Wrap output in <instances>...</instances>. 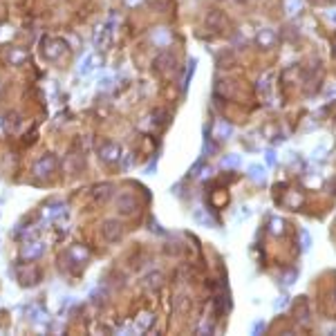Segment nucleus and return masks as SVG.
Masks as SVG:
<instances>
[{
	"mask_svg": "<svg viewBox=\"0 0 336 336\" xmlns=\"http://www.w3.org/2000/svg\"><path fill=\"white\" fill-rule=\"evenodd\" d=\"M14 273H16V278H18V283L25 285V287H30V285H36L38 280H41V271H38V267H34L30 260L25 262L22 258H20L18 265H16Z\"/></svg>",
	"mask_w": 336,
	"mask_h": 336,
	"instance_id": "obj_1",
	"label": "nucleus"
},
{
	"mask_svg": "<svg viewBox=\"0 0 336 336\" xmlns=\"http://www.w3.org/2000/svg\"><path fill=\"white\" fill-rule=\"evenodd\" d=\"M56 166H59V159H56V155H54V153H45L41 159L34 164L32 173H34V177H47V175H52V173L56 171Z\"/></svg>",
	"mask_w": 336,
	"mask_h": 336,
	"instance_id": "obj_2",
	"label": "nucleus"
},
{
	"mask_svg": "<svg viewBox=\"0 0 336 336\" xmlns=\"http://www.w3.org/2000/svg\"><path fill=\"white\" fill-rule=\"evenodd\" d=\"M101 233H103V238L108 240V242H119V240L123 238V227L119 220H103V224H101Z\"/></svg>",
	"mask_w": 336,
	"mask_h": 336,
	"instance_id": "obj_3",
	"label": "nucleus"
},
{
	"mask_svg": "<svg viewBox=\"0 0 336 336\" xmlns=\"http://www.w3.org/2000/svg\"><path fill=\"white\" fill-rule=\"evenodd\" d=\"M139 209V200L134 198L130 193H121L119 198H117V211L121 213V215H134Z\"/></svg>",
	"mask_w": 336,
	"mask_h": 336,
	"instance_id": "obj_4",
	"label": "nucleus"
},
{
	"mask_svg": "<svg viewBox=\"0 0 336 336\" xmlns=\"http://www.w3.org/2000/svg\"><path fill=\"white\" fill-rule=\"evenodd\" d=\"M45 254V242H41V240H34V242H25L20 249V258L22 260H38Z\"/></svg>",
	"mask_w": 336,
	"mask_h": 336,
	"instance_id": "obj_5",
	"label": "nucleus"
},
{
	"mask_svg": "<svg viewBox=\"0 0 336 336\" xmlns=\"http://www.w3.org/2000/svg\"><path fill=\"white\" fill-rule=\"evenodd\" d=\"M99 157L105 161V164H112V161H117L119 159V155H121V148L117 146L115 142H103V146H101V150H99Z\"/></svg>",
	"mask_w": 336,
	"mask_h": 336,
	"instance_id": "obj_6",
	"label": "nucleus"
},
{
	"mask_svg": "<svg viewBox=\"0 0 336 336\" xmlns=\"http://www.w3.org/2000/svg\"><path fill=\"white\" fill-rule=\"evenodd\" d=\"M173 65H175V54H173V52L164 49V52L157 54V59H155V67H157L159 72H168V70H173Z\"/></svg>",
	"mask_w": 336,
	"mask_h": 336,
	"instance_id": "obj_7",
	"label": "nucleus"
},
{
	"mask_svg": "<svg viewBox=\"0 0 336 336\" xmlns=\"http://www.w3.org/2000/svg\"><path fill=\"white\" fill-rule=\"evenodd\" d=\"M45 220H56V217H63L65 215V204L63 202H54V204H47L43 209Z\"/></svg>",
	"mask_w": 336,
	"mask_h": 336,
	"instance_id": "obj_8",
	"label": "nucleus"
},
{
	"mask_svg": "<svg viewBox=\"0 0 336 336\" xmlns=\"http://www.w3.org/2000/svg\"><path fill=\"white\" fill-rule=\"evenodd\" d=\"M171 41H173V36H171V32H168L166 27H159V30L153 32V43L157 45V47H168Z\"/></svg>",
	"mask_w": 336,
	"mask_h": 336,
	"instance_id": "obj_9",
	"label": "nucleus"
},
{
	"mask_svg": "<svg viewBox=\"0 0 336 336\" xmlns=\"http://www.w3.org/2000/svg\"><path fill=\"white\" fill-rule=\"evenodd\" d=\"M20 128V117L16 115V112H7V117L3 119V130L5 132H16Z\"/></svg>",
	"mask_w": 336,
	"mask_h": 336,
	"instance_id": "obj_10",
	"label": "nucleus"
},
{
	"mask_svg": "<svg viewBox=\"0 0 336 336\" xmlns=\"http://www.w3.org/2000/svg\"><path fill=\"white\" fill-rule=\"evenodd\" d=\"M256 43H258V47H273V43H276V34H273L271 30H262L256 36Z\"/></svg>",
	"mask_w": 336,
	"mask_h": 336,
	"instance_id": "obj_11",
	"label": "nucleus"
},
{
	"mask_svg": "<svg viewBox=\"0 0 336 336\" xmlns=\"http://www.w3.org/2000/svg\"><path fill=\"white\" fill-rule=\"evenodd\" d=\"M92 195H94V200L99 202V204H105L110 198H112V186L110 184H103V186H97L92 190Z\"/></svg>",
	"mask_w": 336,
	"mask_h": 336,
	"instance_id": "obj_12",
	"label": "nucleus"
},
{
	"mask_svg": "<svg viewBox=\"0 0 336 336\" xmlns=\"http://www.w3.org/2000/svg\"><path fill=\"white\" fill-rule=\"evenodd\" d=\"M94 63H97V59H94V54H88L86 59L81 61V65H78V74H81V76H88V74H92V70H94Z\"/></svg>",
	"mask_w": 336,
	"mask_h": 336,
	"instance_id": "obj_13",
	"label": "nucleus"
},
{
	"mask_svg": "<svg viewBox=\"0 0 336 336\" xmlns=\"http://www.w3.org/2000/svg\"><path fill=\"white\" fill-rule=\"evenodd\" d=\"M63 41H47V49H45V54L49 56V59H59L61 54H63Z\"/></svg>",
	"mask_w": 336,
	"mask_h": 336,
	"instance_id": "obj_14",
	"label": "nucleus"
},
{
	"mask_svg": "<svg viewBox=\"0 0 336 336\" xmlns=\"http://www.w3.org/2000/svg\"><path fill=\"white\" fill-rule=\"evenodd\" d=\"M249 177L254 179L256 184H262L267 179V173H265V166H258V164H254V166H249Z\"/></svg>",
	"mask_w": 336,
	"mask_h": 336,
	"instance_id": "obj_15",
	"label": "nucleus"
},
{
	"mask_svg": "<svg viewBox=\"0 0 336 336\" xmlns=\"http://www.w3.org/2000/svg\"><path fill=\"white\" fill-rule=\"evenodd\" d=\"M153 321H155L153 314H150V312H144L142 316L137 318V329H139V332H144V329H148L150 325H153Z\"/></svg>",
	"mask_w": 336,
	"mask_h": 336,
	"instance_id": "obj_16",
	"label": "nucleus"
},
{
	"mask_svg": "<svg viewBox=\"0 0 336 336\" xmlns=\"http://www.w3.org/2000/svg\"><path fill=\"white\" fill-rule=\"evenodd\" d=\"M108 27H97V34H94V45H97V47H103L105 45V41H108Z\"/></svg>",
	"mask_w": 336,
	"mask_h": 336,
	"instance_id": "obj_17",
	"label": "nucleus"
},
{
	"mask_svg": "<svg viewBox=\"0 0 336 336\" xmlns=\"http://www.w3.org/2000/svg\"><path fill=\"white\" fill-rule=\"evenodd\" d=\"M231 132H233V128L229 126L227 121H220V123H217V130H215V137H217V139H229V134H231Z\"/></svg>",
	"mask_w": 336,
	"mask_h": 336,
	"instance_id": "obj_18",
	"label": "nucleus"
},
{
	"mask_svg": "<svg viewBox=\"0 0 336 336\" xmlns=\"http://www.w3.org/2000/svg\"><path fill=\"white\" fill-rule=\"evenodd\" d=\"M146 285H148V287H153V289L159 287V285H161V273L159 271H153L148 278H146Z\"/></svg>",
	"mask_w": 336,
	"mask_h": 336,
	"instance_id": "obj_19",
	"label": "nucleus"
},
{
	"mask_svg": "<svg viewBox=\"0 0 336 336\" xmlns=\"http://www.w3.org/2000/svg\"><path fill=\"white\" fill-rule=\"evenodd\" d=\"M193 72H195V61H190L188 63V70H186V76H184V83H182V90L186 92V88H188V83H190V76H193Z\"/></svg>",
	"mask_w": 336,
	"mask_h": 336,
	"instance_id": "obj_20",
	"label": "nucleus"
},
{
	"mask_svg": "<svg viewBox=\"0 0 336 336\" xmlns=\"http://www.w3.org/2000/svg\"><path fill=\"white\" fill-rule=\"evenodd\" d=\"M148 5H150L153 9H157V11H166L171 3H168V0H148Z\"/></svg>",
	"mask_w": 336,
	"mask_h": 336,
	"instance_id": "obj_21",
	"label": "nucleus"
},
{
	"mask_svg": "<svg viewBox=\"0 0 336 336\" xmlns=\"http://www.w3.org/2000/svg\"><path fill=\"white\" fill-rule=\"evenodd\" d=\"M300 235H302V251H310V249H312L310 231H307V229H300Z\"/></svg>",
	"mask_w": 336,
	"mask_h": 336,
	"instance_id": "obj_22",
	"label": "nucleus"
},
{
	"mask_svg": "<svg viewBox=\"0 0 336 336\" xmlns=\"http://www.w3.org/2000/svg\"><path fill=\"white\" fill-rule=\"evenodd\" d=\"M238 164H240V157H238V155L224 157V161H222V166H224V168H229V166H231V168H235V166H238Z\"/></svg>",
	"mask_w": 336,
	"mask_h": 336,
	"instance_id": "obj_23",
	"label": "nucleus"
},
{
	"mask_svg": "<svg viewBox=\"0 0 336 336\" xmlns=\"http://www.w3.org/2000/svg\"><path fill=\"white\" fill-rule=\"evenodd\" d=\"M9 61H11V63H22V61H25V52H11Z\"/></svg>",
	"mask_w": 336,
	"mask_h": 336,
	"instance_id": "obj_24",
	"label": "nucleus"
},
{
	"mask_svg": "<svg viewBox=\"0 0 336 336\" xmlns=\"http://www.w3.org/2000/svg\"><path fill=\"white\" fill-rule=\"evenodd\" d=\"M283 229H285V224L280 222V220H271V233H283Z\"/></svg>",
	"mask_w": 336,
	"mask_h": 336,
	"instance_id": "obj_25",
	"label": "nucleus"
},
{
	"mask_svg": "<svg viewBox=\"0 0 336 336\" xmlns=\"http://www.w3.org/2000/svg\"><path fill=\"white\" fill-rule=\"evenodd\" d=\"M287 302H289L287 296H280V300H276V305H273V307H276V312H280L283 307H287Z\"/></svg>",
	"mask_w": 336,
	"mask_h": 336,
	"instance_id": "obj_26",
	"label": "nucleus"
},
{
	"mask_svg": "<svg viewBox=\"0 0 336 336\" xmlns=\"http://www.w3.org/2000/svg\"><path fill=\"white\" fill-rule=\"evenodd\" d=\"M267 164L269 166L276 164V153H273V150H267Z\"/></svg>",
	"mask_w": 336,
	"mask_h": 336,
	"instance_id": "obj_27",
	"label": "nucleus"
},
{
	"mask_svg": "<svg viewBox=\"0 0 336 336\" xmlns=\"http://www.w3.org/2000/svg\"><path fill=\"white\" fill-rule=\"evenodd\" d=\"M262 327H265V323H262V321H260V323H256V327H254V332L258 334V332H260V329H262Z\"/></svg>",
	"mask_w": 336,
	"mask_h": 336,
	"instance_id": "obj_28",
	"label": "nucleus"
},
{
	"mask_svg": "<svg viewBox=\"0 0 336 336\" xmlns=\"http://www.w3.org/2000/svg\"><path fill=\"white\" fill-rule=\"evenodd\" d=\"M126 3H128V5H139L142 0H126Z\"/></svg>",
	"mask_w": 336,
	"mask_h": 336,
	"instance_id": "obj_29",
	"label": "nucleus"
},
{
	"mask_svg": "<svg viewBox=\"0 0 336 336\" xmlns=\"http://www.w3.org/2000/svg\"><path fill=\"white\" fill-rule=\"evenodd\" d=\"M334 49H336V47H334Z\"/></svg>",
	"mask_w": 336,
	"mask_h": 336,
	"instance_id": "obj_30",
	"label": "nucleus"
}]
</instances>
